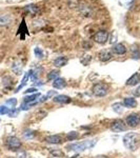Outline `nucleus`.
<instances>
[{
    "instance_id": "23",
    "label": "nucleus",
    "mask_w": 140,
    "mask_h": 158,
    "mask_svg": "<svg viewBox=\"0 0 140 158\" xmlns=\"http://www.w3.org/2000/svg\"><path fill=\"white\" fill-rule=\"evenodd\" d=\"M134 0H119V3H120L121 6L126 7V9H130L133 4Z\"/></svg>"
},
{
    "instance_id": "10",
    "label": "nucleus",
    "mask_w": 140,
    "mask_h": 158,
    "mask_svg": "<svg viewBox=\"0 0 140 158\" xmlns=\"http://www.w3.org/2000/svg\"><path fill=\"white\" fill-rule=\"evenodd\" d=\"M139 82H140V73L136 72V73H134L128 80H126V85L134 86V85H138Z\"/></svg>"
},
{
    "instance_id": "19",
    "label": "nucleus",
    "mask_w": 140,
    "mask_h": 158,
    "mask_svg": "<svg viewBox=\"0 0 140 158\" xmlns=\"http://www.w3.org/2000/svg\"><path fill=\"white\" fill-rule=\"evenodd\" d=\"M60 75V72L58 70H53L47 74V80H53L54 81L56 78H58Z\"/></svg>"
},
{
    "instance_id": "22",
    "label": "nucleus",
    "mask_w": 140,
    "mask_h": 158,
    "mask_svg": "<svg viewBox=\"0 0 140 158\" xmlns=\"http://www.w3.org/2000/svg\"><path fill=\"white\" fill-rule=\"evenodd\" d=\"M123 103H120V102H117L115 104H113V110L118 114H121L123 112Z\"/></svg>"
},
{
    "instance_id": "15",
    "label": "nucleus",
    "mask_w": 140,
    "mask_h": 158,
    "mask_svg": "<svg viewBox=\"0 0 140 158\" xmlns=\"http://www.w3.org/2000/svg\"><path fill=\"white\" fill-rule=\"evenodd\" d=\"M123 106L126 108H129V109H133V108H136L137 106V101L135 98H132V97H128V98H124L123 100Z\"/></svg>"
},
{
    "instance_id": "12",
    "label": "nucleus",
    "mask_w": 140,
    "mask_h": 158,
    "mask_svg": "<svg viewBox=\"0 0 140 158\" xmlns=\"http://www.w3.org/2000/svg\"><path fill=\"white\" fill-rule=\"evenodd\" d=\"M53 101H54V102H57V103L63 104V103H70L71 101H72V99L67 95H56L53 97Z\"/></svg>"
},
{
    "instance_id": "6",
    "label": "nucleus",
    "mask_w": 140,
    "mask_h": 158,
    "mask_svg": "<svg viewBox=\"0 0 140 158\" xmlns=\"http://www.w3.org/2000/svg\"><path fill=\"white\" fill-rule=\"evenodd\" d=\"M126 123L128 124L130 128H136L140 124V114L138 113H133L130 114V115L126 117Z\"/></svg>"
},
{
    "instance_id": "27",
    "label": "nucleus",
    "mask_w": 140,
    "mask_h": 158,
    "mask_svg": "<svg viewBox=\"0 0 140 158\" xmlns=\"http://www.w3.org/2000/svg\"><path fill=\"white\" fill-rule=\"evenodd\" d=\"M10 108H7L6 106H0V115H7L10 112Z\"/></svg>"
},
{
    "instance_id": "24",
    "label": "nucleus",
    "mask_w": 140,
    "mask_h": 158,
    "mask_svg": "<svg viewBox=\"0 0 140 158\" xmlns=\"http://www.w3.org/2000/svg\"><path fill=\"white\" fill-rule=\"evenodd\" d=\"M78 137H79V135H78L77 132H75V131L70 132V133H68V135H67V139L70 140V141H74V140L78 139Z\"/></svg>"
},
{
    "instance_id": "1",
    "label": "nucleus",
    "mask_w": 140,
    "mask_h": 158,
    "mask_svg": "<svg viewBox=\"0 0 140 158\" xmlns=\"http://www.w3.org/2000/svg\"><path fill=\"white\" fill-rule=\"evenodd\" d=\"M123 144L130 151H136L140 146V136L138 133H128L123 136Z\"/></svg>"
},
{
    "instance_id": "20",
    "label": "nucleus",
    "mask_w": 140,
    "mask_h": 158,
    "mask_svg": "<svg viewBox=\"0 0 140 158\" xmlns=\"http://www.w3.org/2000/svg\"><path fill=\"white\" fill-rule=\"evenodd\" d=\"M29 78H30V74H29V72L27 73H25L24 74V76H23V79H22V81H21V83L18 85V88L16 89V92H19L20 90H21L23 86L27 85V80H29Z\"/></svg>"
},
{
    "instance_id": "13",
    "label": "nucleus",
    "mask_w": 140,
    "mask_h": 158,
    "mask_svg": "<svg viewBox=\"0 0 140 158\" xmlns=\"http://www.w3.org/2000/svg\"><path fill=\"white\" fill-rule=\"evenodd\" d=\"M45 141L51 144H60L62 142V138H61L59 135H51V136L47 137Z\"/></svg>"
},
{
    "instance_id": "11",
    "label": "nucleus",
    "mask_w": 140,
    "mask_h": 158,
    "mask_svg": "<svg viewBox=\"0 0 140 158\" xmlns=\"http://www.w3.org/2000/svg\"><path fill=\"white\" fill-rule=\"evenodd\" d=\"M13 22V17L10 14L0 15V27H6Z\"/></svg>"
},
{
    "instance_id": "9",
    "label": "nucleus",
    "mask_w": 140,
    "mask_h": 158,
    "mask_svg": "<svg viewBox=\"0 0 140 158\" xmlns=\"http://www.w3.org/2000/svg\"><path fill=\"white\" fill-rule=\"evenodd\" d=\"M98 57L100 61L106 62V61H110L112 58H113V53H112L110 50H102L99 52Z\"/></svg>"
},
{
    "instance_id": "21",
    "label": "nucleus",
    "mask_w": 140,
    "mask_h": 158,
    "mask_svg": "<svg viewBox=\"0 0 140 158\" xmlns=\"http://www.w3.org/2000/svg\"><path fill=\"white\" fill-rule=\"evenodd\" d=\"M34 53H35V56L38 58V59H42L43 57H44V53H43V50L41 48L39 47H36L34 49Z\"/></svg>"
},
{
    "instance_id": "4",
    "label": "nucleus",
    "mask_w": 140,
    "mask_h": 158,
    "mask_svg": "<svg viewBox=\"0 0 140 158\" xmlns=\"http://www.w3.org/2000/svg\"><path fill=\"white\" fill-rule=\"evenodd\" d=\"M126 129H128V126H126V122L123 120H121V119H116V120L112 122V124H111V130L113 132H115V133H120V132L126 131Z\"/></svg>"
},
{
    "instance_id": "17",
    "label": "nucleus",
    "mask_w": 140,
    "mask_h": 158,
    "mask_svg": "<svg viewBox=\"0 0 140 158\" xmlns=\"http://www.w3.org/2000/svg\"><path fill=\"white\" fill-rule=\"evenodd\" d=\"M40 98V94L39 93H35V94H32V95H29V96H25L24 99H23V103L27 104V103H32V102H35L37 101V99Z\"/></svg>"
},
{
    "instance_id": "14",
    "label": "nucleus",
    "mask_w": 140,
    "mask_h": 158,
    "mask_svg": "<svg viewBox=\"0 0 140 158\" xmlns=\"http://www.w3.org/2000/svg\"><path fill=\"white\" fill-rule=\"evenodd\" d=\"M53 63H54V65L56 68H62L68 63V58L65 57V56H60V57L56 58V59L53 61Z\"/></svg>"
},
{
    "instance_id": "26",
    "label": "nucleus",
    "mask_w": 140,
    "mask_h": 158,
    "mask_svg": "<svg viewBox=\"0 0 140 158\" xmlns=\"http://www.w3.org/2000/svg\"><path fill=\"white\" fill-rule=\"evenodd\" d=\"M17 104V99L16 98H11L9 100H6V106H10V109H14Z\"/></svg>"
},
{
    "instance_id": "16",
    "label": "nucleus",
    "mask_w": 140,
    "mask_h": 158,
    "mask_svg": "<svg viewBox=\"0 0 140 158\" xmlns=\"http://www.w3.org/2000/svg\"><path fill=\"white\" fill-rule=\"evenodd\" d=\"M67 85V82H65V80L63 78H56L54 81H53V86H54L55 89H58V90H60V89H63L64 86Z\"/></svg>"
},
{
    "instance_id": "32",
    "label": "nucleus",
    "mask_w": 140,
    "mask_h": 158,
    "mask_svg": "<svg viewBox=\"0 0 140 158\" xmlns=\"http://www.w3.org/2000/svg\"><path fill=\"white\" fill-rule=\"evenodd\" d=\"M95 158H109L108 156H103V155H100V156H97V157H95Z\"/></svg>"
},
{
    "instance_id": "5",
    "label": "nucleus",
    "mask_w": 140,
    "mask_h": 158,
    "mask_svg": "<svg viewBox=\"0 0 140 158\" xmlns=\"http://www.w3.org/2000/svg\"><path fill=\"white\" fill-rule=\"evenodd\" d=\"M6 147L12 151H17L21 148V141L15 136H10L6 139Z\"/></svg>"
},
{
    "instance_id": "25",
    "label": "nucleus",
    "mask_w": 140,
    "mask_h": 158,
    "mask_svg": "<svg viewBox=\"0 0 140 158\" xmlns=\"http://www.w3.org/2000/svg\"><path fill=\"white\" fill-rule=\"evenodd\" d=\"M13 71H14L17 75H20V73H21V71H22V65L20 64L19 62L14 63V64H13Z\"/></svg>"
},
{
    "instance_id": "7",
    "label": "nucleus",
    "mask_w": 140,
    "mask_h": 158,
    "mask_svg": "<svg viewBox=\"0 0 140 158\" xmlns=\"http://www.w3.org/2000/svg\"><path fill=\"white\" fill-rule=\"evenodd\" d=\"M94 41L99 43V44H104L109 40V32L108 31H98L95 35H94Z\"/></svg>"
},
{
    "instance_id": "28",
    "label": "nucleus",
    "mask_w": 140,
    "mask_h": 158,
    "mask_svg": "<svg viewBox=\"0 0 140 158\" xmlns=\"http://www.w3.org/2000/svg\"><path fill=\"white\" fill-rule=\"evenodd\" d=\"M17 114H18V110H16V109H11L10 110V112H9V115L10 117H15V116H17Z\"/></svg>"
},
{
    "instance_id": "3",
    "label": "nucleus",
    "mask_w": 140,
    "mask_h": 158,
    "mask_svg": "<svg viewBox=\"0 0 140 158\" xmlns=\"http://www.w3.org/2000/svg\"><path fill=\"white\" fill-rule=\"evenodd\" d=\"M108 86L104 83H96L93 86V94L97 97H104L108 94Z\"/></svg>"
},
{
    "instance_id": "30",
    "label": "nucleus",
    "mask_w": 140,
    "mask_h": 158,
    "mask_svg": "<svg viewBox=\"0 0 140 158\" xmlns=\"http://www.w3.org/2000/svg\"><path fill=\"white\" fill-rule=\"evenodd\" d=\"M36 92H37L36 88H30V89H27V90L25 91V93H27V94H35Z\"/></svg>"
},
{
    "instance_id": "31",
    "label": "nucleus",
    "mask_w": 140,
    "mask_h": 158,
    "mask_svg": "<svg viewBox=\"0 0 140 158\" xmlns=\"http://www.w3.org/2000/svg\"><path fill=\"white\" fill-rule=\"evenodd\" d=\"M70 158H82L80 156V155H78V154H76V155H74V156H72V157H70Z\"/></svg>"
},
{
    "instance_id": "29",
    "label": "nucleus",
    "mask_w": 140,
    "mask_h": 158,
    "mask_svg": "<svg viewBox=\"0 0 140 158\" xmlns=\"http://www.w3.org/2000/svg\"><path fill=\"white\" fill-rule=\"evenodd\" d=\"M133 94H134V96H136V97H140V85L137 86V88L133 91Z\"/></svg>"
},
{
    "instance_id": "18",
    "label": "nucleus",
    "mask_w": 140,
    "mask_h": 158,
    "mask_svg": "<svg viewBox=\"0 0 140 158\" xmlns=\"http://www.w3.org/2000/svg\"><path fill=\"white\" fill-rule=\"evenodd\" d=\"M24 11L27 13V14H30V15H36L38 11H39V9H38V6H35V4H31V6H27L24 7Z\"/></svg>"
},
{
    "instance_id": "33",
    "label": "nucleus",
    "mask_w": 140,
    "mask_h": 158,
    "mask_svg": "<svg viewBox=\"0 0 140 158\" xmlns=\"http://www.w3.org/2000/svg\"><path fill=\"white\" fill-rule=\"evenodd\" d=\"M0 97H1V95H0Z\"/></svg>"
},
{
    "instance_id": "2",
    "label": "nucleus",
    "mask_w": 140,
    "mask_h": 158,
    "mask_svg": "<svg viewBox=\"0 0 140 158\" xmlns=\"http://www.w3.org/2000/svg\"><path fill=\"white\" fill-rule=\"evenodd\" d=\"M97 142V139L92 140H84L82 142H77V143H71L67 147L68 151H75V152H83L88 149H92Z\"/></svg>"
},
{
    "instance_id": "8",
    "label": "nucleus",
    "mask_w": 140,
    "mask_h": 158,
    "mask_svg": "<svg viewBox=\"0 0 140 158\" xmlns=\"http://www.w3.org/2000/svg\"><path fill=\"white\" fill-rule=\"evenodd\" d=\"M111 52L115 55H124L126 53V48L122 43H117V44H114L112 47Z\"/></svg>"
}]
</instances>
